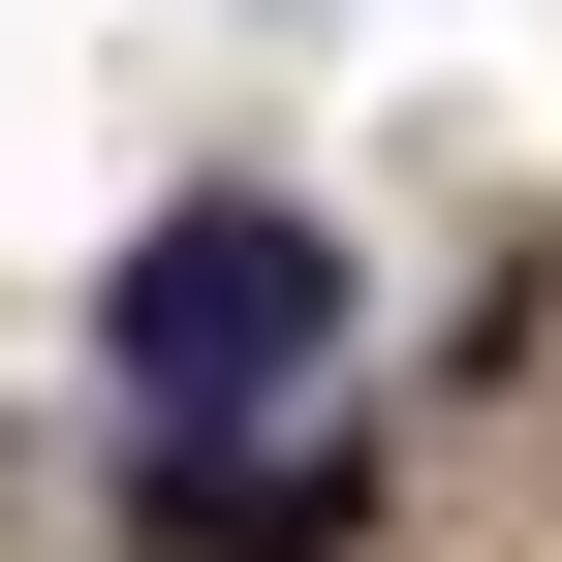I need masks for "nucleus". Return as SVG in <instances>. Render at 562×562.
Listing matches in <instances>:
<instances>
[{
  "instance_id": "obj_1",
  "label": "nucleus",
  "mask_w": 562,
  "mask_h": 562,
  "mask_svg": "<svg viewBox=\"0 0 562 562\" xmlns=\"http://www.w3.org/2000/svg\"><path fill=\"white\" fill-rule=\"evenodd\" d=\"M94 375H125V438H157V469L281 438V406L344 375V250L281 220V188H188V220H157V250L94 281Z\"/></svg>"
},
{
  "instance_id": "obj_2",
  "label": "nucleus",
  "mask_w": 562,
  "mask_h": 562,
  "mask_svg": "<svg viewBox=\"0 0 562 562\" xmlns=\"http://www.w3.org/2000/svg\"><path fill=\"white\" fill-rule=\"evenodd\" d=\"M344 501H375L344 438H220V469H157V531H250V562H281V531H344Z\"/></svg>"
}]
</instances>
